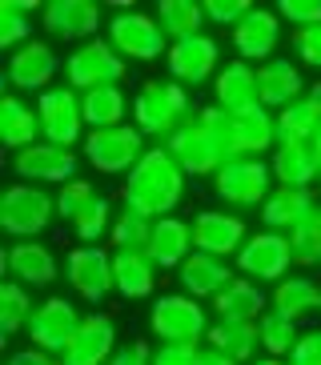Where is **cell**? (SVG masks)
Masks as SVG:
<instances>
[{
  "instance_id": "obj_10",
  "label": "cell",
  "mask_w": 321,
  "mask_h": 365,
  "mask_svg": "<svg viewBox=\"0 0 321 365\" xmlns=\"http://www.w3.org/2000/svg\"><path fill=\"white\" fill-rule=\"evenodd\" d=\"M233 265H237V277H249L257 285H277L297 269V261H293V245H289L285 233L257 229V233H249V241L241 245Z\"/></svg>"
},
{
  "instance_id": "obj_52",
  "label": "cell",
  "mask_w": 321,
  "mask_h": 365,
  "mask_svg": "<svg viewBox=\"0 0 321 365\" xmlns=\"http://www.w3.org/2000/svg\"><path fill=\"white\" fill-rule=\"evenodd\" d=\"M305 97H310V105L317 108V117H321V76H317V81L310 85V93H305Z\"/></svg>"
},
{
  "instance_id": "obj_14",
  "label": "cell",
  "mask_w": 321,
  "mask_h": 365,
  "mask_svg": "<svg viewBox=\"0 0 321 365\" xmlns=\"http://www.w3.org/2000/svg\"><path fill=\"white\" fill-rule=\"evenodd\" d=\"M165 68H169V81H177L185 88L213 85V76L221 73V44L209 33L189 36V41H173L169 56H165Z\"/></svg>"
},
{
  "instance_id": "obj_16",
  "label": "cell",
  "mask_w": 321,
  "mask_h": 365,
  "mask_svg": "<svg viewBox=\"0 0 321 365\" xmlns=\"http://www.w3.org/2000/svg\"><path fill=\"white\" fill-rule=\"evenodd\" d=\"M281 36H285V21L277 16V9H261V4H253V12L237 24L233 33H229V41H233L237 61H245V65L257 68V65H265V61L277 56Z\"/></svg>"
},
{
  "instance_id": "obj_46",
  "label": "cell",
  "mask_w": 321,
  "mask_h": 365,
  "mask_svg": "<svg viewBox=\"0 0 321 365\" xmlns=\"http://www.w3.org/2000/svg\"><path fill=\"white\" fill-rule=\"evenodd\" d=\"M249 12H253V4H245V0H205V16H209V24H221V29H229V33L245 21Z\"/></svg>"
},
{
  "instance_id": "obj_13",
  "label": "cell",
  "mask_w": 321,
  "mask_h": 365,
  "mask_svg": "<svg viewBox=\"0 0 321 365\" xmlns=\"http://www.w3.org/2000/svg\"><path fill=\"white\" fill-rule=\"evenodd\" d=\"M105 24H108L105 12L93 0H49L41 9V29L53 41H64V44H73V48L85 41H96Z\"/></svg>"
},
{
  "instance_id": "obj_3",
  "label": "cell",
  "mask_w": 321,
  "mask_h": 365,
  "mask_svg": "<svg viewBox=\"0 0 321 365\" xmlns=\"http://www.w3.org/2000/svg\"><path fill=\"white\" fill-rule=\"evenodd\" d=\"M193 113H197V105H193L189 88L177 85V81L153 76L133 97V125L145 133V140H157V145H165Z\"/></svg>"
},
{
  "instance_id": "obj_31",
  "label": "cell",
  "mask_w": 321,
  "mask_h": 365,
  "mask_svg": "<svg viewBox=\"0 0 321 365\" xmlns=\"http://www.w3.org/2000/svg\"><path fill=\"white\" fill-rule=\"evenodd\" d=\"M0 140H4V149H12V153H21V149H29V145H36V140H44L36 105L21 101L16 93H9V97L0 101Z\"/></svg>"
},
{
  "instance_id": "obj_50",
  "label": "cell",
  "mask_w": 321,
  "mask_h": 365,
  "mask_svg": "<svg viewBox=\"0 0 321 365\" xmlns=\"http://www.w3.org/2000/svg\"><path fill=\"white\" fill-rule=\"evenodd\" d=\"M9 365H64L61 357L44 354V349H21V354H12Z\"/></svg>"
},
{
  "instance_id": "obj_25",
  "label": "cell",
  "mask_w": 321,
  "mask_h": 365,
  "mask_svg": "<svg viewBox=\"0 0 321 365\" xmlns=\"http://www.w3.org/2000/svg\"><path fill=\"white\" fill-rule=\"evenodd\" d=\"M209 313H213V322H261L269 313V293L265 285L249 277H233L209 301Z\"/></svg>"
},
{
  "instance_id": "obj_44",
  "label": "cell",
  "mask_w": 321,
  "mask_h": 365,
  "mask_svg": "<svg viewBox=\"0 0 321 365\" xmlns=\"http://www.w3.org/2000/svg\"><path fill=\"white\" fill-rule=\"evenodd\" d=\"M289 48H293V56H297V65L317 68L321 73V24H313V29H297V33L289 36Z\"/></svg>"
},
{
  "instance_id": "obj_23",
  "label": "cell",
  "mask_w": 321,
  "mask_h": 365,
  "mask_svg": "<svg viewBox=\"0 0 321 365\" xmlns=\"http://www.w3.org/2000/svg\"><path fill=\"white\" fill-rule=\"evenodd\" d=\"M4 269L24 289H49L61 273V261L44 241H12V249L4 253Z\"/></svg>"
},
{
  "instance_id": "obj_49",
  "label": "cell",
  "mask_w": 321,
  "mask_h": 365,
  "mask_svg": "<svg viewBox=\"0 0 321 365\" xmlns=\"http://www.w3.org/2000/svg\"><path fill=\"white\" fill-rule=\"evenodd\" d=\"M108 365H153V345L145 337H133L128 345H121L117 354H113Z\"/></svg>"
},
{
  "instance_id": "obj_26",
  "label": "cell",
  "mask_w": 321,
  "mask_h": 365,
  "mask_svg": "<svg viewBox=\"0 0 321 365\" xmlns=\"http://www.w3.org/2000/svg\"><path fill=\"white\" fill-rule=\"evenodd\" d=\"M269 309L285 313L289 322H310L321 313V281L313 273H289L285 281H277L269 289Z\"/></svg>"
},
{
  "instance_id": "obj_53",
  "label": "cell",
  "mask_w": 321,
  "mask_h": 365,
  "mask_svg": "<svg viewBox=\"0 0 321 365\" xmlns=\"http://www.w3.org/2000/svg\"><path fill=\"white\" fill-rule=\"evenodd\" d=\"M249 365H289V361H281V357H265V354H261L257 361H249Z\"/></svg>"
},
{
  "instance_id": "obj_12",
  "label": "cell",
  "mask_w": 321,
  "mask_h": 365,
  "mask_svg": "<svg viewBox=\"0 0 321 365\" xmlns=\"http://www.w3.org/2000/svg\"><path fill=\"white\" fill-rule=\"evenodd\" d=\"M64 281L68 289L81 301H101L108 293H117V281H113V249L105 245H76L68 257H64Z\"/></svg>"
},
{
  "instance_id": "obj_20",
  "label": "cell",
  "mask_w": 321,
  "mask_h": 365,
  "mask_svg": "<svg viewBox=\"0 0 321 365\" xmlns=\"http://www.w3.org/2000/svg\"><path fill=\"white\" fill-rule=\"evenodd\" d=\"M121 349L117 325L108 313H85V322L76 329V337L68 341V349L61 354L64 365H108L113 354Z\"/></svg>"
},
{
  "instance_id": "obj_6",
  "label": "cell",
  "mask_w": 321,
  "mask_h": 365,
  "mask_svg": "<svg viewBox=\"0 0 321 365\" xmlns=\"http://www.w3.org/2000/svg\"><path fill=\"white\" fill-rule=\"evenodd\" d=\"M273 189H277V181H273L269 157L265 161H261V157H237V161H229L213 177V197L225 205V209H233V213L261 209Z\"/></svg>"
},
{
  "instance_id": "obj_32",
  "label": "cell",
  "mask_w": 321,
  "mask_h": 365,
  "mask_svg": "<svg viewBox=\"0 0 321 365\" xmlns=\"http://www.w3.org/2000/svg\"><path fill=\"white\" fill-rule=\"evenodd\" d=\"M113 281L125 301H145L157 293V265L149 253H113Z\"/></svg>"
},
{
  "instance_id": "obj_36",
  "label": "cell",
  "mask_w": 321,
  "mask_h": 365,
  "mask_svg": "<svg viewBox=\"0 0 321 365\" xmlns=\"http://www.w3.org/2000/svg\"><path fill=\"white\" fill-rule=\"evenodd\" d=\"M44 4H36V0H0V48L4 53H16V48H24V44H32L36 36H32V16L41 12Z\"/></svg>"
},
{
  "instance_id": "obj_45",
  "label": "cell",
  "mask_w": 321,
  "mask_h": 365,
  "mask_svg": "<svg viewBox=\"0 0 321 365\" xmlns=\"http://www.w3.org/2000/svg\"><path fill=\"white\" fill-rule=\"evenodd\" d=\"M277 16L285 24H293V33L297 29H313V24H321V0H281Z\"/></svg>"
},
{
  "instance_id": "obj_19",
  "label": "cell",
  "mask_w": 321,
  "mask_h": 365,
  "mask_svg": "<svg viewBox=\"0 0 321 365\" xmlns=\"http://www.w3.org/2000/svg\"><path fill=\"white\" fill-rule=\"evenodd\" d=\"M61 73H64V61L56 56V48L49 41H32L24 48H16L9 56V68H4V76H9V85L16 93H36V97L49 93Z\"/></svg>"
},
{
  "instance_id": "obj_15",
  "label": "cell",
  "mask_w": 321,
  "mask_h": 365,
  "mask_svg": "<svg viewBox=\"0 0 321 365\" xmlns=\"http://www.w3.org/2000/svg\"><path fill=\"white\" fill-rule=\"evenodd\" d=\"M81 322H85V313L76 309L68 297H44L41 305H36V313H32V322L24 333H29L32 349H44V354L61 357L64 349H68V341L76 337Z\"/></svg>"
},
{
  "instance_id": "obj_37",
  "label": "cell",
  "mask_w": 321,
  "mask_h": 365,
  "mask_svg": "<svg viewBox=\"0 0 321 365\" xmlns=\"http://www.w3.org/2000/svg\"><path fill=\"white\" fill-rule=\"evenodd\" d=\"M273 117H277V145H313V137L321 129V117L310 105V97L293 101L289 108H281Z\"/></svg>"
},
{
  "instance_id": "obj_22",
  "label": "cell",
  "mask_w": 321,
  "mask_h": 365,
  "mask_svg": "<svg viewBox=\"0 0 321 365\" xmlns=\"http://www.w3.org/2000/svg\"><path fill=\"white\" fill-rule=\"evenodd\" d=\"M229 140H233V161L237 157H261L277 149V117L269 108H245L229 113Z\"/></svg>"
},
{
  "instance_id": "obj_28",
  "label": "cell",
  "mask_w": 321,
  "mask_h": 365,
  "mask_svg": "<svg viewBox=\"0 0 321 365\" xmlns=\"http://www.w3.org/2000/svg\"><path fill=\"white\" fill-rule=\"evenodd\" d=\"M209 88H213V105L225 113H245V108L261 105L257 101V68L245 61H225Z\"/></svg>"
},
{
  "instance_id": "obj_9",
  "label": "cell",
  "mask_w": 321,
  "mask_h": 365,
  "mask_svg": "<svg viewBox=\"0 0 321 365\" xmlns=\"http://www.w3.org/2000/svg\"><path fill=\"white\" fill-rule=\"evenodd\" d=\"M85 161L105 177H128L137 161L149 153V140L137 125H117V129H96L81 140Z\"/></svg>"
},
{
  "instance_id": "obj_27",
  "label": "cell",
  "mask_w": 321,
  "mask_h": 365,
  "mask_svg": "<svg viewBox=\"0 0 321 365\" xmlns=\"http://www.w3.org/2000/svg\"><path fill=\"white\" fill-rule=\"evenodd\" d=\"M145 253L153 257L157 269H181L197 253V245H193V221H185V217H160V221H153V237H149Z\"/></svg>"
},
{
  "instance_id": "obj_8",
  "label": "cell",
  "mask_w": 321,
  "mask_h": 365,
  "mask_svg": "<svg viewBox=\"0 0 321 365\" xmlns=\"http://www.w3.org/2000/svg\"><path fill=\"white\" fill-rule=\"evenodd\" d=\"M125 76H128V61L105 41V36L76 44L73 53L64 56V85L76 88V93L105 88V85H121Z\"/></svg>"
},
{
  "instance_id": "obj_35",
  "label": "cell",
  "mask_w": 321,
  "mask_h": 365,
  "mask_svg": "<svg viewBox=\"0 0 321 365\" xmlns=\"http://www.w3.org/2000/svg\"><path fill=\"white\" fill-rule=\"evenodd\" d=\"M157 24L165 29V36L173 41H189V36H201L209 16H205V0H160L153 9Z\"/></svg>"
},
{
  "instance_id": "obj_48",
  "label": "cell",
  "mask_w": 321,
  "mask_h": 365,
  "mask_svg": "<svg viewBox=\"0 0 321 365\" xmlns=\"http://www.w3.org/2000/svg\"><path fill=\"white\" fill-rule=\"evenodd\" d=\"M201 361V345H157L153 365H197Z\"/></svg>"
},
{
  "instance_id": "obj_38",
  "label": "cell",
  "mask_w": 321,
  "mask_h": 365,
  "mask_svg": "<svg viewBox=\"0 0 321 365\" xmlns=\"http://www.w3.org/2000/svg\"><path fill=\"white\" fill-rule=\"evenodd\" d=\"M149 237H153V217L121 205L117 221H113V233H108V249L113 253H145L149 249Z\"/></svg>"
},
{
  "instance_id": "obj_34",
  "label": "cell",
  "mask_w": 321,
  "mask_h": 365,
  "mask_svg": "<svg viewBox=\"0 0 321 365\" xmlns=\"http://www.w3.org/2000/svg\"><path fill=\"white\" fill-rule=\"evenodd\" d=\"M81 113H85L88 133L96 129H117V125H128V97L121 85H105V88H88L81 93Z\"/></svg>"
},
{
  "instance_id": "obj_29",
  "label": "cell",
  "mask_w": 321,
  "mask_h": 365,
  "mask_svg": "<svg viewBox=\"0 0 321 365\" xmlns=\"http://www.w3.org/2000/svg\"><path fill=\"white\" fill-rule=\"evenodd\" d=\"M233 277H237L233 265L221 261V257H209V253H193V257L177 269L181 293H189V297H197V301H213Z\"/></svg>"
},
{
  "instance_id": "obj_1",
  "label": "cell",
  "mask_w": 321,
  "mask_h": 365,
  "mask_svg": "<svg viewBox=\"0 0 321 365\" xmlns=\"http://www.w3.org/2000/svg\"><path fill=\"white\" fill-rule=\"evenodd\" d=\"M169 153L185 169V177H209L213 181L225 165L233 161V140H229V113L217 105H197L189 120L173 133Z\"/></svg>"
},
{
  "instance_id": "obj_7",
  "label": "cell",
  "mask_w": 321,
  "mask_h": 365,
  "mask_svg": "<svg viewBox=\"0 0 321 365\" xmlns=\"http://www.w3.org/2000/svg\"><path fill=\"white\" fill-rule=\"evenodd\" d=\"M56 221V193L41 189V185H9L0 197V225L16 241H36L44 229Z\"/></svg>"
},
{
  "instance_id": "obj_21",
  "label": "cell",
  "mask_w": 321,
  "mask_h": 365,
  "mask_svg": "<svg viewBox=\"0 0 321 365\" xmlns=\"http://www.w3.org/2000/svg\"><path fill=\"white\" fill-rule=\"evenodd\" d=\"M305 93H310V85H305L297 61L273 56L265 65H257V101H261V108L281 113V108H289L293 101H301Z\"/></svg>"
},
{
  "instance_id": "obj_42",
  "label": "cell",
  "mask_w": 321,
  "mask_h": 365,
  "mask_svg": "<svg viewBox=\"0 0 321 365\" xmlns=\"http://www.w3.org/2000/svg\"><path fill=\"white\" fill-rule=\"evenodd\" d=\"M289 245H293V261H297L301 273L321 269V205L313 209V217L305 225L289 233Z\"/></svg>"
},
{
  "instance_id": "obj_4",
  "label": "cell",
  "mask_w": 321,
  "mask_h": 365,
  "mask_svg": "<svg viewBox=\"0 0 321 365\" xmlns=\"http://www.w3.org/2000/svg\"><path fill=\"white\" fill-rule=\"evenodd\" d=\"M209 309L189 293H160L149 305V333L160 345H201L209 337Z\"/></svg>"
},
{
  "instance_id": "obj_43",
  "label": "cell",
  "mask_w": 321,
  "mask_h": 365,
  "mask_svg": "<svg viewBox=\"0 0 321 365\" xmlns=\"http://www.w3.org/2000/svg\"><path fill=\"white\" fill-rule=\"evenodd\" d=\"M96 185L93 181H85V177H76V181H68L64 189H56V217H61L64 225L73 229L76 225V217L85 213L88 205L96 201Z\"/></svg>"
},
{
  "instance_id": "obj_2",
  "label": "cell",
  "mask_w": 321,
  "mask_h": 365,
  "mask_svg": "<svg viewBox=\"0 0 321 365\" xmlns=\"http://www.w3.org/2000/svg\"><path fill=\"white\" fill-rule=\"evenodd\" d=\"M185 169L177 165V157L169 153V145H149V153L137 161V169L125 177L121 185V201L137 213L153 217H173V209L181 205L185 197Z\"/></svg>"
},
{
  "instance_id": "obj_54",
  "label": "cell",
  "mask_w": 321,
  "mask_h": 365,
  "mask_svg": "<svg viewBox=\"0 0 321 365\" xmlns=\"http://www.w3.org/2000/svg\"><path fill=\"white\" fill-rule=\"evenodd\" d=\"M313 153H317V165H321V129H317V137H313Z\"/></svg>"
},
{
  "instance_id": "obj_47",
  "label": "cell",
  "mask_w": 321,
  "mask_h": 365,
  "mask_svg": "<svg viewBox=\"0 0 321 365\" xmlns=\"http://www.w3.org/2000/svg\"><path fill=\"white\" fill-rule=\"evenodd\" d=\"M285 361L289 365H321V325L301 329L297 345H293V354H289Z\"/></svg>"
},
{
  "instance_id": "obj_11",
  "label": "cell",
  "mask_w": 321,
  "mask_h": 365,
  "mask_svg": "<svg viewBox=\"0 0 321 365\" xmlns=\"http://www.w3.org/2000/svg\"><path fill=\"white\" fill-rule=\"evenodd\" d=\"M36 113H41V133L49 145H61V149H73L76 140L88 137L85 113H81V93L68 85H53L49 93L36 97Z\"/></svg>"
},
{
  "instance_id": "obj_41",
  "label": "cell",
  "mask_w": 321,
  "mask_h": 365,
  "mask_svg": "<svg viewBox=\"0 0 321 365\" xmlns=\"http://www.w3.org/2000/svg\"><path fill=\"white\" fill-rule=\"evenodd\" d=\"M113 221H117V209H113V201L101 193V197H96V201L85 209V213L76 217V225H73L76 245H101V241H108V233H113Z\"/></svg>"
},
{
  "instance_id": "obj_33",
  "label": "cell",
  "mask_w": 321,
  "mask_h": 365,
  "mask_svg": "<svg viewBox=\"0 0 321 365\" xmlns=\"http://www.w3.org/2000/svg\"><path fill=\"white\" fill-rule=\"evenodd\" d=\"M205 345L225 357H233L237 365H249V361H257V349H261L257 322H213Z\"/></svg>"
},
{
  "instance_id": "obj_39",
  "label": "cell",
  "mask_w": 321,
  "mask_h": 365,
  "mask_svg": "<svg viewBox=\"0 0 321 365\" xmlns=\"http://www.w3.org/2000/svg\"><path fill=\"white\" fill-rule=\"evenodd\" d=\"M257 337H261V354H265V357H281V361H285V357L293 354L297 337H301V325L289 322L285 313L269 309L265 317L257 322Z\"/></svg>"
},
{
  "instance_id": "obj_40",
  "label": "cell",
  "mask_w": 321,
  "mask_h": 365,
  "mask_svg": "<svg viewBox=\"0 0 321 365\" xmlns=\"http://www.w3.org/2000/svg\"><path fill=\"white\" fill-rule=\"evenodd\" d=\"M32 313H36L32 289H24L16 281H4L0 285V329H4V337H16L21 329H29Z\"/></svg>"
},
{
  "instance_id": "obj_5",
  "label": "cell",
  "mask_w": 321,
  "mask_h": 365,
  "mask_svg": "<svg viewBox=\"0 0 321 365\" xmlns=\"http://www.w3.org/2000/svg\"><path fill=\"white\" fill-rule=\"evenodd\" d=\"M105 41L125 56L128 65H149V61H160L169 56V36L157 24L153 12L141 9H117L105 24Z\"/></svg>"
},
{
  "instance_id": "obj_24",
  "label": "cell",
  "mask_w": 321,
  "mask_h": 365,
  "mask_svg": "<svg viewBox=\"0 0 321 365\" xmlns=\"http://www.w3.org/2000/svg\"><path fill=\"white\" fill-rule=\"evenodd\" d=\"M317 205H321V197L313 193V189H285V185H277L257 213H261V225L265 229L289 237L293 229H301L305 221H310Z\"/></svg>"
},
{
  "instance_id": "obj_17",
  "label": "cell",
  "mask_w": 321,
  "mask_h": 365,
  "mask_svg": "<svg viewBox=\"0 0 321 365\" xmlns=\"http://www.w3.org/2000/svg\"><path fill=\"white\" fill-rule=\"evenodd\" d=\"M76 153L73 149H61V145H49V140H36L29 149H21L12 157V173L21 177L24 185H56L64 189L68 181H76Z\"/></svg>"
},
{
  "instance_id": "obj_18",
  "label": "cell",
  "mask_w": 321,
  "mask_h": 365,
  "mask_svg": "<svg viewBox=\"0 0 321 365\" xmlns=\"http://www.w3.org/2000/svg\"><path fill=\"white\" fill-rule=\"evenodd\" d=\"M245 241H249L245 217H237L233 209H201L193 217V245H197V253L233 261Z\"/></svg>"
},
{
  "instance_id": "obj_30",
  "label": "cell",
  "mask_w": 321,
  "mask_h": 365,
  "mask_svg": "<svg viewBox=\"0 0 321 365\" xmlns=\"http://www.w3.org/2000/svg\"><path fill=\"white\" fill-rule=\"evenodd\" d=\"M269 169H273V181L285 185V189H313L321 181L313 145H277L269 153Z\"/></svg>"
},
{
  "instance_id": "obj_51",
  "label": "cell",
  "mask_w": 321,
  "mask_h": 365,
  "mask_svg": "<svg viewBox=\"0 0 321 365\" xmlns=\"http://www.w3.org/2000/svg\"><path fill=\"white\" fill-rule=\"evenodd\" d=\"M197 365H237L233 357H225V354H217V349H209V345H201V361Z\"/></svg>"
}]
</instances>
